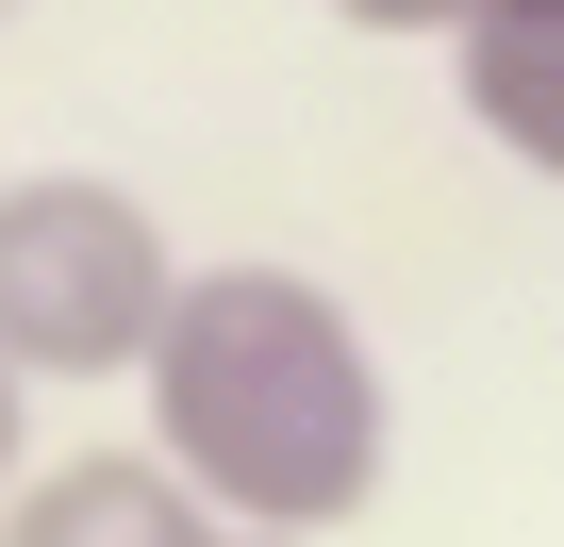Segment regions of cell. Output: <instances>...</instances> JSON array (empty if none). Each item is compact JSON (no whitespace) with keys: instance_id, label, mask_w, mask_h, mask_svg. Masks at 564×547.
Segmentation results:
<instances>
[{"instance_id":"cell-4","label":"cell","mask_w":564,"mask_h":547,"mask_svg":"<svg viewBox=\"0 0 564 547\" xmlns=\"http://www.w3.org/2000/svg\"><path fill=\"white\" fill-rule=\"evenodd\" d=\"M448 84H465V117L531 183H564V0H481V18L448 34Z\"/></svg>"},{"instance_id":"cell-1","label":"cell","mask_w":564,"mask_h":547,"mask_svg":"<svg viewBox=\"0 0 564 547\" xmlns=\"http://www.w3.org/2000/svg\"><path fill=\"white\" fill-rule=\"evenodd\" d=\"M382 448H399V398L333 283H300V265H199L183 283L150 349V464L199 514L316 547L382 497Z\"/></svg>"},{"instance_id":"cell-2","label":"cell","mask_w":564,"mask_h":547,"mask_svg":"<svg viewBox=\"0 0 564 547\" xmlns=\"http://www.w3.org/2000/svg\"><path fill=\"white\" fill-rule=\"evenodd\" d=\"M199 265L166 249V216L100 166H34L0 183V365L18 382H117L166 349Z\"/></svg>"},{"instance_id":"cell-5","label":"cell","mask_w":564,"mask_h":547,"mask_svg":"<svg viewBox=\"0 0 564 547\" xmlns=\"http://www.w3.org/2000/svg\"><path fill=\"white\" fill-rule=\"evenodd\" d=\"M349 18H366V34H465L481 0H349Z\"/></svg>"},{"instance_id":"cell-3","label":"cell","mask_w":564,"mask_h":547,"mask_svg":"<svg viewBox=\"0 0 564 547\" xmlns=\"http://www.w3.org/2000/svg\"><path fill=\"white\" fill-rule=\"evenodd\" d=\"M0 547H282V530L199 514L150 448H84V464H34L18 497H0Z\"/></svg>"},{"instance_id":"cell-7","label":"cell","mask_w":564,"mask_h":547,"mask_svg":"<svg viewBox=\"0 0 564 547\" xmlns=\"http://www.w3.org/2000/svg\"><path fill=\"white\" fill-rule=\"evenodd\" d=\"M0 18H18V0H0Z\"/></svg>"},{"instance_id":"cell-6","label":"cell","mask_w":564,"mask_h":547,"mask_svg":"<svg viewBox=\"0 0 564 547\" xmlns=\"http://www.w3.org/2000/svg\"><path fill=\"white\" fill-rule=\"evenodd\" d=\"M18 415H34V398H18V365H0V497H18Z\"/></svg>"}]
</instances>
